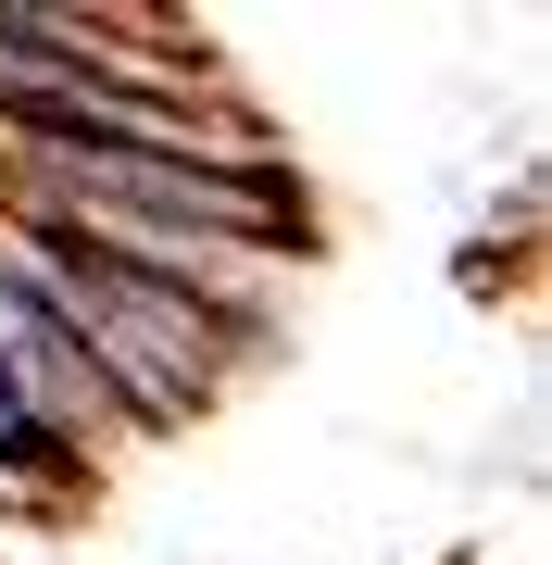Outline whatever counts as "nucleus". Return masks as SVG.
<instances>
[]
</instances>
